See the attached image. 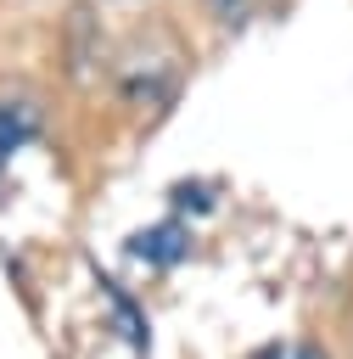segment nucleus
I'll use <instances>...</instances> for the list:
<instances>
[{
    "label": "nucleus",
    "instance_id": "nucleus-1",
    "mask_svg": "<svg viewBox=\"0 0 353 359\" xmlns=\"http://www.w3.org/2000/svg\"><path fill=\"white\" fill-rule=\"evenodd\" d=\"M129 252L134 258H146V264H179L185 252H191V236H185V224H157V230H140V236H129Z\"/></svg>",
    "mask_w": 353,
    "mask_h": 359
},
{
    "label": "nucleus",
    "instance_id": "nucleus-2",
    "mask_svg": "<svg viewBox=\"0 0 353 359\" xmlns=\"http://www.w3.org/2000/svg\"><path fill=\"white\" fill-rule=\"evenodd\" d=\"M34 140V118L17 107V101H0V163L17 151V146H28Z\"/></svg>",
    "mask_w": 353,
    "mask_h": 359
},
{
    "label": "nucleus",
    "instance_id": "nucleus-3",
    "mask_svg": "<svg viewBox=\"0 0 353 359\" xmlns=\"http://www.w3.org/2000/svg\"><path fill=\"white\" fill-rule=\"evenodd\" d=\"M207 11L224 17V22H241V17H247V0H207Z\"/></svg>",
    "mask_w": 353,
    "mask_h": 359
},
{
    "label": "nucleus",
    "instance_id": "nucleus-4",
    "mask_svg": "<svg viewBox=\"0 0 353 359\" xmlns=\"http://www.w3.org/2000/svg\"><path fill=\"white\" fill-rule=\"evenodd\" d=\"M291 359H325V348H319V342H303V348H297Z\"/></svg>",
    "mask_w": 353,
    "mask_h": 359
},
{
    "label": "nucleus",
    "instance_id": "nucleus-5",
    "mask_svg": "<svg viewBox=\"0 0 353 359\" xmlns=\"http://www.w3.org/2000/svg\"><path fill=\"white\" fill-rule=\"evenodd\" d=\"M252 359H286V353H280V348H258Z\"/></svg>",
    "mask_w": 353,
    "mask_h": 359
}]
</instances>
